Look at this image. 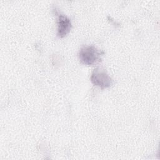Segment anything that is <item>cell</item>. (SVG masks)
I'll return each mask as SVG.
<instances>
[{
  "mask_svg": "<svg viewBox=\"0 0 160 160\" xmlns=\"http://www.w3.org/2000/svg\"><path fill=\"white\" fill-rule=\"evenodd\" d=\"M103 52L98 49L94 46L82 47L79 52L80 61L86 65H92L101 61Z\"/></svg>",
  "mask_w": 160,
  "mask_h": 160,
  "instance_id": "obj_1",
  "label": "cell"
},
{
  "mask_svg": "<svg viewBox=\"0 0 160 160\" xmlns=\"http://www.w3.org/2000/svg\"><path fill=\"white\" fill-rule=\"evenodd\" d=\"M91 81L94 86L101 89L109 88L113 82L112 79L106 72L100 68L94 69L91 76Z\"/></svg>",
  "mask_w": 160,
  "mask_h": 160,
  "instance_id": "obj_2",
  "label": "cell"
},
{
  "mask_svg": "<svg viewBox=\"0 0 160 160\" xmlns=\"http://www.w3.org/2000/svg\"><path fill=\"white\" fill-rule=\"evenodd\" d=\"M71 29L70 19L64 15L59 14L58 18V36L59 38L64 37Z\"/></svg>",
  "mask_w": 160,
  "mask_h": 160,
  "instance_id": "obj_3",
  "label": "cell"
}]
</instances>
